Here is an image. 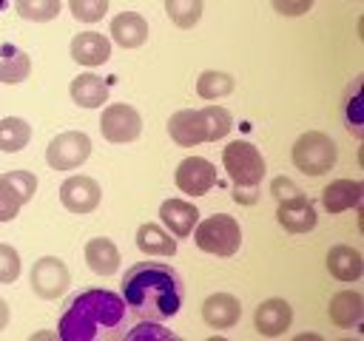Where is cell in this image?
<instances>
[{
	"instance_id": "cell-11",
	"label": "cell",
	"mask_w": 364,
	"mask_h": 341,
	"mask_svg": "<svg viewBox=\"0 0 364 341\" xmlns=\"http://www.w3.org/2000/svg\"><path fill=\"white\" fill-rule=\"evenodd\" d=\"M173 182L182 193H191V196H205L213 185H216V168L202 159V156H185L179 165H176V173H173Z\"/></svg>"
},
{
	"instance_id": "cell-34",
	"label": "cell",
	"mask_w": 364,
	"mask_h": 341,
	"mask_svg": "<svg viewBox=\"0 0 364 341\" xmlns=\"http://www.w3.org/2000/svg\"><path fill=\"white\" fill-rule=\"evenodd\" d=\"M270 3L284 17H301V14H307L313 9V0H270Z\"/></svg>"
},
{
	"instance_id": "cell-22",
	"label": "cell",
	"mask_w": 364,
	"mask_h": 341,
	"mask_svg": "<svg viewBox=\"0 0 364 341\" xmlns=\"http://www.w3.org/2000/svg\"><path fill=\"white\" fill-rule=\"evenodd\" d=\"M85 264L97 276H111L119 267V250H117V244L111 239H105V236L88 239L85 242Z\"/></svg>"
},
{
	"instance_id": "cell-6",
	"label": "cell",
	"mask_w": 364,
	"mask_h": 341,
	"mask_svg": "<svg viewBox=\"0 0 364 341\" xmlns=\"http://www.w3.org/2000/svg\"><path fill=\"white\" fill-rule=\"evenodd\" d=\"M91 136L82 131H63L46 148V162L54 170H74L91 156Z\"/></svg>"
},
{
	"instance_id": "cell-15",
	"label": "cell",
	"mask_w": 364,
	"mask_h": 341,
	"mask_svg": "<svg viewBox=\"0 0 364 341\" xmlns=\"http://www.w3.org/2000/svg\"><path fill=\"white\" fill-rule=\"evenodd\" d=\"M159 222L171 230L173 239H188L199 222V210L185 199H165L159 205Z\"/></svg>"
},
{
	"instance_id": "cell-29",
	"label": "cell",
	"mask_w": 364,
	"mask_h": 341,
	"mask_svg": "<svg viewBox=\"0 0 364 341\" xmlns=\"http://www.w3.org/2000/svg\"><path fill=\"white\" fill-rule=\"evenodd\" d=\"M199 114H202V125H205V142H216V139L228 136V131L233 128V119H230L228 108H222V105H205Z\"/></svg>"
},
{
	"instance_id": "cell-3",
	"label": "cell",
	"mask_w": 364,
	"mask_h": 341,
	"mask_svg": "<svg viewBox=\"0 0 364 341\" xmlns=\"http://www.w3.org/2000/svg\"><path fill=\"white\" fill-rule=\"evenodd\" d=\"M193 242L202 253H210V256H233L242 244V230H239V222L228 213H213L202 222H196L193 227Z\"/></svg>"
},
{
	"instance_id": "cell-21",
	"label": "cell",
	"mask_w": 364,
	"mask_h": 341,
	"mask_svg": "<svg viewBox=\"0 0 364 341\" xmlns=\"http://www.w3.org/2000/svg\"><path fill=\"white\" fill-rule=\"evenodd\" d=\"M111 37L119 48H139L148 40V23L136 11H119L111 20Z\"/></svg>"
},
{
	"instance_id": "cell-1",
	"label": "cell",
	"mask_w": 364,
	"mask_h": 341,
	"mask_svg": "<svg viewBox=\"0 0 364 341\" xmlns=\"http://www.w3.org/2000/svg\"><path fill=\"white\" fill-rule=\"evenodd\" d=\"M131 327V310L114 290L91 287L68 298L60 315L63 341H119Z\"/></svg>"
},
{
	"instance_id": "cell-31",
	"label": "cell",
	"mask_w": 364,
	"mask_h": 341,
	"mask_svg": "<svg viewBox=\"0 0 364 341\" xmlns=\"http://www.w3.org/2000/svg\"><path fill=\"white\" fill-rule=\"evenodd\" d=\"M68 9L80 23H100L108 11V0H68Z\"/></svg>"
},
{
	"instance_id": "cell-23",
	"label": "cell",
	"mask_w": 364,
	"mask_h": 341,
	"mask_svg": "<svg viewBox=\"0 0 364 341\" xmlns=\"http://www.w3.org/2000/svg\"><path fill=\"white\" fill-rule=\"evenodd\" d=\"M364 318V296L355 290H341L330 298V321L336 327H355Z\"/></svg>"
},
{
	"instance_id": "cell-32",
	"label": "cell",
	"mask_w": 364,
	"mask_h": 341,
	"mask_svg": "<svg viewBox=\"0 0 364 341\" xmlns=\"http://www.w3.org/2000/svg\"><path fill=\"white\" fill-rule=\"evenodd\" d=\"M20 276V253L0 242V284H11Z\"/></svg>"
},
{
	"instance_id": "cell-13",
	"label": "cell",
	"mask_w": 364,
	"mask_h": 341,
	"mask_svg": "<svg viewBox=\"0 0 364 341\" xmlns=\"http://www.w3.org/2000/svg\"><path fill=\"white\" fill-rule=\"evenodd\" d=\"M293 324V307L284 298H267L256 307L253 313V327L259 330V335L264 338H279L290 330Z\"/></svg>"
},
{
	"instance_id": "cell-30",
	"label": "cell",
	"mask_w": 364,
	"mask_h": 341,
	"mask_svg": "<svg viewBox=\"0 0 364 341\" xmlns=\"http://www.w3.org/2000/svg\"><path fill=\"white\" fill-rule=\"evenodd\" d=\"M14 9L23 20L48 23L60 14V0H14Z\"/></svg>"
},
{
	"instance_id": "cell-28",
	"label": "cell",
	"mask_w": 364,
	"mask_h": 341,
	"mask_svg": "<svg viewBox=\"0 0 364 341\" xmlns=\"http://www.w3.org/2000/svg\"><path fill=\"white\" fill-rule=\"evenodd\" d=\"M165 11L173 26L193 28L205 11V0H165Z\"/></svg>"
},
{
	"instance_id": "cell-16",
	"label": "cell",
	"mask_w": 364,
	"mask_h": 341,
	"mask_svg": "<svg viewBox=\"0 0 364 341\" xmlns=\"http://www.w3.org/2000/svg\"><path fill=\"white\" fill-rule=\"evenodd\" d=\"M202 318L213 330H230L242 318V301L233 293H213L202 304Z\"/></svg>"
},
{
	"instance_id": "cell-2",
	"label": "cell",
	"mask_w": 364,
	"mask_h": 341,
	"mask_svg": "<svg viewBox=\"0 0 364 341\" xmlns=\"http://www.w3.org/2000/svg\"><path fill=\"white\" fill-rule=\"evenodd\" d=\"M131 310V315H139L142 321H165L173 318L185 298L182 276L162 261H139L125 270L122 276V293H119Z\"/></svg>"
},
{
	"instance_id": "cell-17",
	"label": "cell",
	"mask_w": 364,
	"mask_h": 341,
	"mask_svg": "<svg viewBox=\"0 0 364 341\" xmlns=\"http://www.w3.org/2000/svg\"><path fill=\"white\" fill-rule=\"evenodd\" d=\"M168 134L176 145L182 148H193L199 142H205V125H202V114L196 108H182L176 114H171L168 119Z\"/></svg>"
},
{
	"instance_id": "cell-7",
	"label": "cell",
	"mask_w": 364,
	"mask_h": 341,
	"mask_svg": "<svg viewBox=\"0 0 364 341\" xmlns=\"http://www.w3.org/2000/svg\"><path fill=\"white\" fill-rule=\"evenodd\" d=\"M100 131L108 142L114 145H128L134 142L139 134H142V117L134 105H125V102H114L102 111L100 117Z\"/></svg>"
},
{
	"instance_id": "cell-14",
	"label": "cell",
	"mask_w": 364,
	"mask_h": 341,
	"mask_svg": "<svg viewBox=\"0 0 364 341\" xmlns=\"http://www.w3.org/2000/svg\"><path fill=\"white\" fill-rule=\"evenodd\" d=\"M111 57V40L105 34L97 31H80L71 40V60L85 65V68H97L105 65Z\"/></svg>"
},
{
	"instance_id": "cell-5",
	"label": "cell",
	"mask_w": 364,
	"mask_h": 341,
	"mask_svg": "<svg viewBox=\"0 0 364 341\" xmlns=\"http://www.w3.org/2000/svg\"><path fill=\"white\" fill-rule=\"evenodd\" d=\"M222 162H225V170H228V176L236 188H256L262 182L264 170H267L259 148L245 142V139L230 142L222 151Z\"/></svg>"
},
{
	"instance_id": "cell-9",
	"label": "cell",
	"mask_w": 364,
	"mask_h": 341,
	"mask_svg": "<svg viewBox=\"0 0 364 341\" xmlns=\"http://www.w3.org/2000/svg\"><path fill=\"white\" fill-rule=\"evenodd\" d=\"M37 176L28 170H9L0 176V222H11L20 207L34 196Z\"/></svg>"
},
{
	"instance_id": "cell-35",
	"label": "cell",
	"mask_w": 364,
	"mask_h": 341,
	"mask_svg": "<svg viewBox=\"0 0 364 341\" xmlns=\"http://www.w3.org/2000/svg\"><path fill=\"white\" fill-rule=\"evenodd\" d=\"M6 324H9V304L0 298V330H6Z\"/></svg>"
},
{
	"instance_id": "cell-27",
	"label": "cell",
	"mask_w": 364,
	"mask_h": 341,
	"mask_svg": "<svg viewBox=\"0 0 364 341\" xmlns=\"http://www.w3.org/2000/svg\"><path fill=\"white\" fill-rule=\"evenodd\" d=\"M233 77L225 74V71H202L196 77V94L202 99H222L233 91Z\"/></svg>"
},
{
	"instance_id": "cell-4",
	"label": "cell",
	"mask_w": 364,
	"mask_h": 341,
	"mask_svg": "<svg viewBox=\"0 0 364 341\" xmlns=\"http://www.w3.org/2000/svg\"><path fill=\"white\" fill-rule=\"evenodd\" d=\"M290 159H293L296 170H301L304 176H324L327 170H333V165L338 159V148L327 134L307 131L296 139Z\"/></svg>"
},
{
	"instance_id": "cell-8",
	"label": "cell",
	"mask_w": 364,
	"mask_h": 341,
	"mask_svg": "<svg viewBox=\"0 0 364 341\" xmlns=\"http://www.w3.org/2000/svg\"><path fill=\"white\" fill-rule=\"evenodd\" d=\"M28 281H31V290L40 298H48L51 301V298L65 296V290L71 284V276H68V267H65L63 259H57V256H40L31 264Z\"/></svg>"
},
{
	"instance_id": "cell-33",
	"label": "cell",
	"mask_w": 364,
	"mask_h": 341,
	"mask_svg": "<svg viewBox=\"0 0 364 341\" xmlns=\"http://www.w3.org/2000/svg\"><path fill=\"white\" fill-rule=\"evenodd\" d=\"M122 338H173V332H168L165 327H159V321H148L145 324H136V327H128Z\"/></svg>"
},
{
	"instance_id": "cell-25",
	"label": "cell",
	"mask_w": 364,
	"mask_h": 341,
	"mask_svg": "<svg viewBox=\"0 0 364 341\" xmlns=\"http://www.w3.org/2000/svg\"><path fill=\"white\" fill-rule=\"evenodd\" d=\"M28 74H31L28 54L14 43H3L0 45V82L17 85V82L28 80Z\"/></svg>"
},
{
	"instance_id": "cell-26",
	"label": "cell",
	"mask_w": 364,
	"mask_h": 341,
	"mask_svg": "<svg viewBox=\"0 0 364 341\" xmlns=\"http://www.w3.org/2000/svg\"><path fill=\"white\" fill-rule=\"evenodd\" d=\"M31 139V125L20 117H3L0 119V151L17 153L28 145Z\"/></svg>"
},
{
	"instance_id": "cell-20",
	"label": "cell",
	"mask_w": 364,
	"mask_h": 341,
	"mask_svg": "<svg viewBox=\"0 0 364 341\" xmlns=\"http://www.w3.org/2000/svg\"><path fill=\"white\" fill-rule=\"evenodd\" d=\"M71 99L80 108H100L102 102H108V82L105 77L94 74V71H82L71 80Z\"/></svg>"
},
{
	"instance_id": "cell-18",
	"label": "cell",
	"mask_w": 364,
	"mask_h": 341,
	"mask_svg": "<svg viewBox=\"0 0 364 341\" xmlns=\"http://www.w3.org/2000/svg\"><path fill=\"white\" fill-rule=\"evenodd\" d=\"M327 273L336 281H358L364 276V259L350 244H333L327 250Z\"/></svg>"
},
{
	"instance_id": "cell-19",
	"label": "cell",
	"mask_w": 364,
	"mask_h": 341,
	"mask_svg": "<svg viewBox=\"0 0 364 341\" xmlns=\"http://www.w3.org/2000/svg\"><path fill=\"white\" fill-rule=\"evenodd\" d=\"M361 196H364V185L358 179H336L324 188L321 205L327 213H344L350 207H358Z\"/></svg>"
},
{
	"instance_id": "cell-24",
	"label": "cell",
	"mask_w": 364,
	"mask_h": 341,
	"mask_svg": "<svg viewBox=\"0 0 364 341\" xmlns=\"http://www.w3.org/2000/svg\"><path fill=\"white\" fill-rule=\"evenodd\" d=\"M136 247L145 256H173L176 253V239L159 227L156 222H142L136 227Z\"/></svg>"
},
{
	"instance_id": "cell-10",
	"label": "cell",
	"mask_w": 364,
	"mask_h": 341,
	"mask_svg": "<svg viewBox=\"0 0 364 341\" xmlns=\"http://www.w3.org/2000/svg\"><path fill=\"white\" fill-rule=\"evenodd\" d=\"M276 219L287 233H310L318 222V213H316V205L301 190H296V193L279 199Z\"/></svg>"
},
{
	"instance_id": "cell-12",
	"label": "cell",
	"mask_w": 364,
	"mask_h": 341,
	"mask_svg": "<svg viewBox=\"0 0 364 341\" xmlns=\"http://www.w3.org/2000/svg\"><path fill=\"white\" fill-rule=\"evenodd\" d=\"M102 199V190H100V182L91 179V176H68L63 185H60V202L68 213H91Z\"/></svg>"
}]
</instances>
